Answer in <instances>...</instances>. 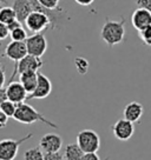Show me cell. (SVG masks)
<instances>
[{
    "label": "cell",
    "instance_id": "cell-8",
    "mask_svg": "<svg viewBox=\"0 0 151 160\" xmlns=\"http://www.w3.org/2000/svg\"><path fill=\"white\" fill-rule=\"evenodd\" d=\"M29 54L41 58L47 50V40L43 33H33L25 40Z\"/></svg>",
    "mask_w": 151,
    "mask_h": 160
},
{
    "label": "cell",
    "instance_id": "cell-4",
    "mask_svg": "<svg viewBox=\"0 0 151 160\" xmlns=\"http://www.w3.org/2000/svg\"><path fill=\"white\" fill-rule=\"evenodd\" d=\"M33 137L32 133H27L20 139H3L0 140V160H14L18 155L21 144L26 142Z\"/></svg>",
    "mask_w": 151,
    "mask_h": 160
},
{
    "label": "cell",
    "instance_id": "cell-1",
    "mask_svg": "<svg viewBox=\"0 0 151 160\" xmlns=\"http://www.w3.org/2000/svg\"><path fill=\"white\" fill-rule=\"evenodd\" d=\"M101 37L110 47L123 42L125 37V18L122 17L121 20H111L106 18L101 30Z\"/></svg>",
    "mask_w": 151,
    "mask_h": 160
},
{
    "label": "cell",
    "instance_id": "cell-15",
    "mask_svg": "<svg viewBox=\"0 0 151 160\" xmlns=\"http://www.w3.org/2000/svg\"><path fill=\"white\" fill-rule=\"evenodd\" d=\"M143 112H144V107L141 102L131 101L124 107L123 115H124V119L129 120V121L135 124V122H138L141 120Z\"/></svg>",
    "mask_w": 151,
    "mask_h": 160
},
{
    "label": "cell",
    "instance_id": "cell-33",
    "mask_svg": "<svg viewBox=\"0 0 151 160\" xmlns=\"http://www.w3.org/2000/svg\"><path fill=\"white\" fill-rule=\"evenodd\" d=\"M23 25L20 21H18V20H15V21H13V22H11L10 25H7V27H8V30H10V32L12 30H14V28H17V27H20V26Z\"/></svg>",
    "mask_w": 151,
    "mask_h": 160
},
{
    "label": "cell",
    "instance_id": "cell-23",
    "mask_svg": "<svg viewBox=\"0 0 151 160\" xmlns=\"http://www.w3.org/2000/svg\"><path fill=\"white\" fill-rule=\"evenodd\" d=\"M0 108H1V111L5 113L8 118H13V115H14L15 113V110H17V104H14V102H12L11 100H6V101H4L1 105H0Z\"/></svg>",
    "mask_w": 151,
    "mask_h": 160
},
{
    "label": "cell",
    "instance_id": "cell-28",
    "mask_svg": "<svg viewBox=\"0 0 151 160\" xmlns=\"http://www.w3.org/2000/svg\"><path fill=\"white\" fill-rule=\"evenodd\" d=\"M8 35H10V30H8L7 25L0 22V40L6 39Z\"/></svg>",
    "mask_w": 151,
    "mask_h": 160
},
{
    "label": "cell",
    "instance_id": "cell-16",
    "mask_svg": "<svg viewBox=\"0 0 151 160\" xmlns=\"http://www.w3.org/2000/svg\"><path fill=\"white\" fill-rule=\"evenodd\" d=\"M13 10L17 14V20L25 24V20L33 12L31 0H13Z\"/></svg>",
    "mask_w": 151,
    "mask_h": 160
},
{
    "label": "cell",
    "instance_id": "cell-19",
    "mask_svg": "<svg viewBox=\"0 0 151 160\" xmlns=\"http://www.w3.org/2000/svg\"><path fill=\"white\" fill-rule=\"evenodd\" d=\"M15 20H17V14H15L13 7L4 6L0 10V22H3L5 25H10L11 22H13Z\"/></svg>",
    "mask_w": 151,
    "mask_h": 160
},
{
    "label": "cell",
    "instance_id": "cell-27",
    "mask_svg": "<svg viewBox=\"0 0 151 160\" xmlns=\"http://www.w3.org/2000/svg\"><path fill=\"white\" fill-rule=\"evenodd\" d=\"M137 7L141 8H145L149 12H151V0H135Z\"/></svg>",
    "mask_w": 151,
    "mask_h": 160
},
{
    "label": "cell",
    "instance_id": "cell-12",
    "mask_svg": "<svg viewBox=\"0 0 151 160\" xmlns=\"http://www.w3.org/2000/svg\"><path fill=\"white\" fill-rule=\"evenodd\" d=\"M6 94H7V99L18 105L21 102H25V100H27L29 93L20 84V81H12V82H8V85L6 87Z\"/></svg>",
    "mask_w": 151,
    "mask_h": 160
},
{
    "label": "cell",
    "instance_id": "cell-20",
    "mask_svg": "<svg viewBox=\"0 0 151 160\" xmlns=\"http://www.w3.org/2000/svg\"><path fill=\"white\" fill-rule=\"evenodd\" d=\"M75 66L77 68V72L81 75H84L89 72L90 68V62L87 61L86 58L84 57H76L75 58Z\"/></svg>",
    "mask_w": 151,
    "mask_h": 160
},
{
    "label": "cell",
    "instance_id": "cell-6",
    "mask_svg": "<svg viewBox=\"0 0 151 160\" xmlns=\"http://www.w3.org/2000/svg\"><path fill=\"white\" fill-rule=\"evenodd\" d=\"M43 65H44V61L39 57L27 54L26 57H24L23 59H20L14 64V68H13V72L10 77L8 82L14 81L15 77L18 74L24 73V72H38V70Z\"/></svg>",
    "mask_w": 151,
    "mask_h": 160
},
{
    "label": "cell",
    "instance_id": "cell-35",
    "mask_svg": "<svg viewBox=\"0 0 151 160\" xmlns=\"http://www.w3.org/2000/svg\"><path fill=\"white\" fill-rule=\"evenodd\" d=\"M4 4H6V0H0V10L4 7Z\"/></svg>",
    "mask_w": 151,
    "mask_h": 160
},
{
    "label": "cell",
    "instance_id": "cell-17",
    "mask_svg": "<svg viewBox=\"0 0 151 160\" xmlns=\"http://www.w3.org/2000/svg\"><path fill=\"white\" fill-rule=\"evenodd\" d=\"M19 81L24 86L26 92L31 94L38 84V72H24L19 74Z\"/></svg>",
    "mask_w": 151,
    "mask_h": 160
},
{
    "label": "cell",
    "instance_id": "cell-3",
    "mask_svg": "<svg viewBox=\"0 0 151 160\" xmlns=\"http://www.w3.org/2000/svg\"><path fill=\"white\" fill-rule=\"evenodd\" d=\"M32 4V8L33 11L37 12H41L49 17V19L51 21V30H59L64 25H66L71 20V17L69 15L67 11H65L61 7H58L55 10H51V8H46L44 6H41L38 0H31Z\"/></svg>",
    "mask_w": 151,
    "mask_h": 160
},
{
    "label": "cell",
    "instance_id": "cell-36",
    "mask_svg": "<svg viewBox=\"0 0 151 160\" xmlns=\"http://www.w3.org/2000/svg\"><path fill=\"white\" fill-rule=\"evenodd\" d=\"M104 160H110V158H105Z\"/></svg>",
    "mask_w": 151,
    "mask_h": 160
},
{
    "label": "cell",
    "instance_id": "cell-21",
    "mask_svg": "<svg viewBox=\"0 0 151 160\" xmlns=\"http://www.w3.org/2000/svg\"><path fill=\"white\" fill-rule=\"evenodd\" d=\"M44 155L45 153L40 147H33L24 153V160H44Z\"/></svg>",
    "mask_w": 151,
    "mask_h": 160
},
{
    "label": "cell",
    "instance_id": "cell-29",
    "mask_svg": "<svg viewBox=\"0 0 151 160\" xmlns=\"http://www.w3.org/2000/svg\"><path fill=\"white\" fill-rule=\"evenodd\" d=\"M7 121H8V117L0 108V128H4L7 125Z\"/></svg>",
    "mask_w": 151,
    "mask_h": 160
},
{
    "label": "cell",
    "instance_id": "cell-26",
    "mask_svg": "<svg viewBox=\"0 0 151 160\" xmlns=\"http://www.w3.org/2000/svg\"><path fill=\"white\" fill-rule=\"evenodd\" d=\"M44 160H65V158L60 152H55V153H45Z\"/></svg>",
    "mask_w": 151,
    "mask_h": 160
},
{
    "label": "cell",
    "instance_id": "cell-7",
    "mask_svg": "<svg viewBox=\"0 0 151 160\" xmlns=\"http://www.w3.org/2000/svg\"><path fill=\"white\" fill-rule=\"evenodd\" d=\"M25 25L27 30L32 33H43L44 31L50 28L51 21L49 17L41 12L33 11L25 20Z\"/></svg>",
    "mask_w": 151,
    "mask_h": 160
},
{
    "label": "cell",
    "instance_id": "cell-2",
    "mask_svg": "<svg viewBox=\"0 0 151 160\" xmlns=\"http://www.w3.org/2000/svg\"><path fill=\"white\" fill-rule=\"evenodd\" d=\"M13 119L20 124H25V125H31V124H34L37 121H40V122L50 126V127L59 130V126L57 124L46 119L40 112H38L35 108H33L32 106L26 104V102H21V104L17 105V110H15V113L13 115Z\"/></svg>",
    "mask_w": 151,
    "mask_h": 160
},
{
    "label": "cell",
    "instance_id": "cell-34",
    "mask_svg": "<svg viewBox=\"0 0 151 160\" xmlns=\"http://www.w3.org/2000/svg\"><path fill=\"white\" fill-rule=\"evenodd\" d=\"M75 1L81 6H90L95 0H75Z\"/></svg>",
    "mask_w": 151,
    "mask_h": 160
},
{
    "label": "cell",
    "instance_id": "cell-25",
    "mask_svg": "<svg viewBox=\"0 0 151 160\" xmlns=\"http://www.w3.org/2000/svg\"><path fill=\"white\" fill-rule=\"evenodd\" d=\"M38 2L41 6H44L46 8H51V10H55L59 7V0H38Z\"/></svg>",
    "mask_w": 151,
    "mask_h": 160
},
{
    "label": "cell",
    "instance_id": "cell-30",
    "mask_svg": "<svg viewBox=\"0 0 151 160\" xmlns=\"http://www.w3.org/2000/svg\"><path fill=\"white\" fill-rule=\"evenodd\" d=\"M81 160H101V158H99V155L95 152V153H84Z\"/></svg>",
    "mask_w": 151,
    "mask_h": 160
},
{
    "label": "cell",
    "instance_id": "cell-32",
    "mask_svg": "<svg viewBox=\"0 0 151 160\" xmlns=\"http://www.w3.org/2000/svg\"><path fill=\"white\" fill-rule=\"evenodd\" d=\"M7 100V94H6V87L0 88V105Z\"/></svg>",
    "mask_w": 151,
    "mask_h": 160
},
{
    "label": "cell",
    "instance_id": "cell-10",
    "mask_svg": "<svg viewBox=\"0 0 151 160\" xmlns=\"http://www.w3.org/2000/svg\"><path fill=\"white\" fill-rule=\"evenodd\" d=\"M52 92V82L51 80L43 73L38 72V84L35 90L27 95V100L31 99H45Z\"/></svg>",
    "mask_w": 151,
    "mask_h": 160
},
{
    "label": "cell",
    "instance_id": "cell-13",
    "mask_svg": "<svg viewBox=\"0 0 151 160\" xmlns=\"http://www.w3.org/2000/svg\"><path fill=\"white\" fill-rule=\"evenodd\" d=\"M27 54H29V52H27L25 41H13L12 40L5 48L6 58H8L10 60H13L14 62L19 61Z\"/></svg>",
    "mask_w": 151,
    "mask_h": 160
},
{
    "label": "cell",
    "instance_id": "cell-22",
    "mask_svg": "<svg viewBox=\"0 0 151 160\" xmlns=\"http://www.w3.org/2000/svg\"><path fill=\"white\" fill-rule=\"evenodd\" d=\"M10 37L13 41H25L27 39V33L24 30V27L20 26V27H17V28L11 31Z\"/></svg>",
    "mask_w": 151,
    "mask_h": 160
},
{
    "label": "cell",
    "instance_id": "cell-24",
    "mask_svg": "<svg viewBox=\"0 0 151 160\" xmlns=\"http://www.w3.org/2000/svg\"><path fill=\"white\" fill-rule=\"evenodd\" d=\"M138 34H139V38L144 45L151 46V25L145 27L144 30L138 31Z\"/></svg>",
    "mask_w": 151,
    "mask_h": 160
},
{
    "label": "cell",
    "instance_id": "cell-9",
    "mask_svg": "<svg viewBox=\"0 0 151 160\" xmlns=\"http://www.w3.org/2000/svg\"><path fill=\"white\" fill-rule=\"evenodd\" d=\"M112 132L116 139H118L119 141H126L131 139V137L135 133V126H133V122L123 118L115 122V125L112 126Z\"/></svg>",
    "mask_w": 151,
    "mask_h": 160
},
{
    "label": "cell",
    "instance_id": "cell-5",
    "mask_svg": "<svg viewBox=\"0 0 151 160\" xmlns=\"http://www.w3.org/2000/svg\"><path fill=\"white\" fill-rule=\"evenodd\" d=\"M77 144L84 153H97L101 148V138L96 131L86 128L77 134Z\"/></svg>",
    "mask_w": 151,
    "mask_h": 160
},
{
    "label": "cell",
    "instance_id": "cell-18",
    "mask_svg": "<svg viewBox=\"0 0 151 160\" xmlns=\"http://www.w3.org/2000/svg\"><path fill=\"white\" fill-rule=\"evenodd\" d=\"M63 154L65 160H81L84 155V151L76 142V144H69L66 146Z\"/></svg>",
    "mask_w": 151,
    "mask_h": 160
},
{
    "label": "cell",
    "instance_id": "cell-14",
    "mask_svg": "<svg viewBox=\"0 0 151 160\" xmlns=\"http://www.w3.org/2000/svg\"><path fill=\"white\" fill-rule=\"evenodd\" d=\"M131 22L137 31L144 30L145 27L151 25V12L145 8L137 7L131 15Z\"/></svg>",
    "mask_w": 151,
    "mask_h": 160
},
{
    "label": "cell",
    "instance_id": "cell-11",
    "mask_svg": "<svg viewBox=\"0 0 151 160\" xmlns=\"http://www.w3.org/2000/svg\"><path fill=\"white\" fill-rule=\"evenodd\" d=\"M63 146V138L55 133H46L39 140V147L44 153L59 152Z\"/></svg>",
    "mask_w": 151,
    "mask_h": 160
},
{
    "label": "cell",
    "instance_id": "cell-31",
    "mask_svg": "<svg viewBox=\"0 0 151 160\" xmlns=\"http://www.w3.org/2000/svg\"><path fill=\"white\" fill-rule=\"evenodd\" d=\"M6 82V73L4 68L0 67V88H3Z\"/></svg>",
    "mask_w": 151,
    "mask_h": 160
}]
</instances>
